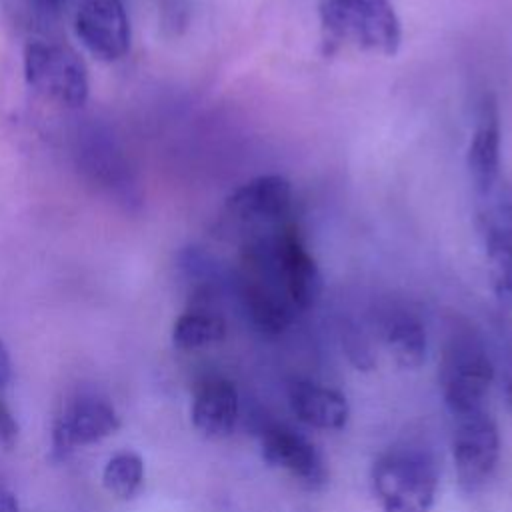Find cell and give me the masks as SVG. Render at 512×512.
Returning a JSON list of instances; mask_svg holds the SVG:
<instances>
[{"instance_id":"7","label":"cell","mask_w":512,"mask_h":512,"mask_svg":"<svg viewBox=\"0 0 512 512\" xmlns=\"http://www.w3.org/2000/svg\"><path fill=\"white\" fill-rule=\"evenodd\" d=\"M264 462L286 472L306 490H322L328 484V466L320 450L302 434L286 426H270L260 436Z\"/></svg>"},{"instance_id":"16","label":"cell","mask_w":512,"mask_h":512,"mask_svg":"<svg viewBox=\"0 0 512 512\" xmlns=\"http://www.w3.org/2000/svg\"><path fill=\"white\" fill-rule=\"evenodd\" d=\"M226 336V320L210 308H192L182 312L172 326V342L180 350H198Z\"/></svg>"},{"instance_id":"11","label":"cell","mask_w":512,"mask_h":512,"mask_svg":"<svg viewBox=\"0 0 512 512\" xmlns=\"http://www.w3.org/2000/svg\"><path fill=\"white\" fill-rule=\"evenodd\" d=\"M500 148H502V128L500 110L492 94H484L478 102L476 124L468 144L466 166L478 196L490 192L500 178Z\"/></svg>"},{"instance_id":"20","label":"cell","mask_w":512,"mask_h":512,"mask_svg":"<svg viewBox=\"0 0 512 512\" xmlns=\"http://www.w3.org/2000/svg\"><path fill=\"white\" fill-rule=\"evenodd\" d=\"M492 286L500 302H504L506 306H512V270L496 268L492 276Z\"/></svg>"},{"instance_id":"18","label":"cell","mask_w":512,"mask_h":512,"mask_svg":"<svg viewBox=\"0 0 512 512\" xmlns=\"http://www.w3.org/2000/svg\"><path fill=\"white\" fill-rule=\"evenodd\" d=\"M344 350H346L350 362L358 370H372L374 368V356L370 352V346L364 340V336L358 334L356 330L344 334Z\"/></svg>"},{"instance_id":"5","label":"cell","mask_w":512,"mask_h":512,"mask_svg":"<svg viewBox=\"0 0 512 512\" xmlns=\"http://www.w3.org/2000/svg\"><path fill=\"white\" fill-rule=\"evenodd\" d=\"M292 216V184L280 174L256 176L236 188L224 202V224L246 234L274 228Z\"/></svg>"},{"instance_id":"4","label":"cell","mask_w":512,"mask_h":512,"mask_svg":"<svg viewBox=\"0 0 512 512\" xmlns=\"http://www.w3.org/2000/svg\"><path fill=\"white\" fill-rule=\"evenodd\" d=\"M24 76L42 98L80 108L88 100V68L80 54L58 40H30L24 48Z\"/></svg>"},{"instance_id":"12","label":"cell","mask_w":512,"mask_h":512,"mask_svg":"<svg viewBox=\"0 0 512 512\" xmlns=\"http://www.w3.org/2000/svg\"><path fill=\"white\" fill-rule=\"evenodd\" d=\"M240 412V398L234 382L210 376L198 382L192 398L190 418L194 428L206 438H226L232 434Z\"/></svg>"},{"instance_id":"3","label":"cell","mask_w":512,"mask_h":512,"mask_svg":"<svg viewBox=\"0 0 512 512\" xmlns=\"http://www.w3.org/2000/svg\"><path fill=\"white\" fill-rule=\"evenodd\" d=\"M492 378L494 368L482 340L466 328H456L444 344L438 370V382L450 412L458 418L482 410Z\"/></svg>"},{"instance_id":"15","label":"cell","mask_w":512,"mask_h":512,"mask_svg":"<svg viewBox=\"0 0 512 512\" xmlns=\"http://www.w3.org/2000/svg\"><path fill=\"white\" fill-rule=\"evenodd\" d=\"M384 342L396 364L416 370L426 358V330L422 322L406 310H394L384 320Z\"/></svg>"},{"instance_id":"24","label":"cell","mask_w":512,"mask_h":512,"mask_svg":"<svg viewBox=\"0 0 512 512\" xmlns=\"http://www.w3.org/2000/svg\"><path fill=\"white\" fill-rule=\"evenodd\" d=\"M34 2H36V4H40L42 8H48V10H52V8H58L62 0H34Z\"/></svg>"},{"instance_id":"14","label":"cell","mask_w":512,"mask_h":512,"mask_svg":"<svg viewBox=\"0 0 512 512\" xmlns=\"http://www.w3.org/2000/svg\"><path fill=\"white\" fill-rule=\"evenodd\" d=\"M288 400L298 420L312 428L340 430L350 416V406L338 390L308 380H294L288 388Z\"/></svg>"},{"instance_id":"19","label":"cell","mask_w":512,"mask_h":512,"mask_svg":"<svg viewBox=\"0 0 512 512\" xmlns=\"http://www.w3.org/2000/svg\"><path fill=\"white\" fill-rule=\"evenodd\" d=\"M16 438H18V424H16L10 408L6 406V402L0 396V446L12 448Z\"/></svg>"},{"instance_id":"21","label":"cell","mask_w":512,"mask_h":512,"mask_svg":"<svg viewBox=\"0 0 512 512\" xmlns=\"http://www.w3.org/2000/svg\"><path fill=\"white\" fill-rule=\"evenodd\" d=\"M10 374H12V364H10V354L4 346V342L0 340V390L10 382Z\"/></svg>"},{"instance_id":"22","label":"cell","mask_w":512,"mask_h":512,"mask_svg":"<svg viewBox=\"0 0 512 512\" xmlns=\"http://www.w3.org/2000/svg\"><path fill=\"white\" fill-rule=\"evenodd\" d=\"M0 512H18L16 496L2 484H0Z\"/></svg>"},{"instance_id":"2","label":"cell","mask_w":512,"mask_h":512,"mask_svg":"<svg viewBox=\"0 0 512 512\" xmlns=\"http://www.w3.org/2000/svg\"><path fill=\"white\" fill-rule=\"evenodd\" d=\"M370 480L382 512H428L436 500V464L418 448L384 452L374 462Z\"/></svg>"},{"instance_id":"13","label":"cell","mask_w":512,"mask_h":512,"mask_svg":"<svg viewBox=\"0 0 512 512\" xmlns=\"http://www.w3.org/2000/svg\"><path fill=\"white\" fill-rule=\"evenodd\" d=\"M478 230L488 258L500 270H512V188L502 180L480 196Z\"/></svg>"},{"instance_id":"8","label":"cell","mask_w":512,"mask_h":512,"mask_svg":"<svg viewBox=\"0 0 512 512\" xmlns=\"http://www.w3.org/2000/svg\"><path fill=\"white\" fill-rule=\"evenodd\" d=\"M120 428L110 402L98 396H78L64 406L52 428V454L64 458L80 446L100 442Z\"/></svg>"},{"instance_id":"6","label":"cell","mask_w":512,"mask_h":512,"mask_svg":"<svg viewBox=\"0 0 512 512\" xmlns=\"http://www.w3.org/2000/svg\"><path fill=\"white\" fill-rule=\"evenodd\" d=\"M452 438V458L458 484L466 494L478 492L492 476L500 458V432L496 422L484 412L456 418Z\"/></svg>"},{"instance_id":"23","label":"cell","mask_w":512,"mask_h":512,"mask_svg":"<svg viewBox=\"0 0 512 512\" xmlns=\"http://www.w3.org/2000/svg\"><path fill=\"white\" fill-rule=\"evenodd\" d=\"M506 398H508V404L512 408V356H510L508 370H506Z\"/></svg>"},{"instance_id":"1","label":"cell","mask_w":512,"mask_h":512,"mask_svg":"<svg viewBox=\"0 0 512 512\" xmlns=\"http://www.w3.org/2000/svg\"><path fill=\"white\" fill-rule=\"evenodd\" d=\"M322 52L342 48L394 56L402 44V24L390 0H320Z\"/></svg>"},{"instance_id":"17","label":"cell","mask_w":512,"mask_h":512,"mask_svg":"<svg viewBox=\"0 0 512 512\" xmlns=\"http://www.w3.org/2000/svg\"><path fill=\"white\" fill-rule=\"evenodd\" d=\"M102 482L112 496L120 500L134 498L144 484V462L140 454L132 450L114 454L104 466Z\"/></svg>"},{"instance_id":"10","label":"cell","mask_w":512,"mask_h":512,"mask_svg":"<svg viewBox=\"0 0 512 512\" xmlns=\"http://www.w3.org/2000/svg\"><path fill=\"white\" fill-rule=\"evenodd\" d=\"M278 260L290 302L298 312L310 310L322 294V274L294 220L280 228Z\"/></svg>"},{"instance_id":"9","label":"cell","mask_w":512,"mask_h":512,"mask_svg":"<svg viewBox=\"0 0 512 512\" xmlns=\"http://www.w3.org/2000/svg\"><path fill=\"white\" fill-rule=\"evenodd\" d=\"M76 34L104 62H116L130 50V20L122 0H82Z\"/></svg>"}]
</instances>
